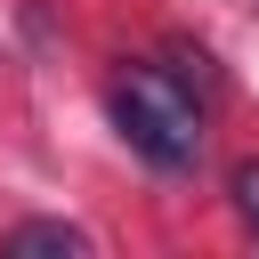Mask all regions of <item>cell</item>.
Wrapping results in <instances>:
<instances>
[{"mask_svg":"<svg viewBox=\"0 0 259 259\" xmlns=\"http://www.w3.org/2000/svg\"><path fill=\"white\" fill-rule=\"evenodd\" d=\"M113 121H121V138L154 170H194V154H202V105H194V89H178L154 65H130L113 81Z\"/></svg>","mask_w":259,"mask_h":259,"instance_id":"6da1fadb","label":"cell"},{"mask_svg":"<svg viewBox=\"0 0 259 259\" xmlns=\"http://www.w3.org/2000/svg\"><path fill=\"white\" fill-rule=\"evenodd\" d=\"M0 251L8 259H89V235L65 227V219H24V227H8Z\"/></svg>","mask_w":259,"mask_h":259,"instance_id":"7a4b0ae2","label":"cell"},{"mask_svg":"<svg viewBox=\"0 0 259 259\" xmlns=\"http://www.w3.org/2000/svg\"><path fill=\"white\" fill-rule=\"evenodd\" d=\"M227 194H235V210H243V227L259 235V162H235V178H227Z\"/></svg>","mask_w":259,"mask_h":259,"instance_id":"3957f363","label":"cell"}]
</instances>
